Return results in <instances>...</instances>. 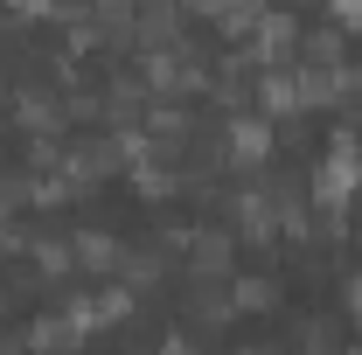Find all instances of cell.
Returning <instances> with one entry per match:
<instances>
[{"label": "cell", "mask_w": 362, "mask_h": 355, "mask_svg": "<svg viewBox=\"0 0 362 355\" xmlns=\"http://www.w3.org/2000/svg\"><path fill=\"white\" fill-rule=\"evenodd\" d=\"M356 195H362V139L341 126V133L327 139L320 168H314V202L327 209V216H341V209H349Z\"/></svg>", "instance_id": "cell-1"}, {"label": "cell", "mask_w": 362, "mask_h": 355, "mask_svg": "<svg viewBox=\"0 0 362 355\" xmlns=\"http://www.w3.org/2000/svg\"><path fill=\"white\" fill-rule=\"evenodd\" d=\"M223 161L230 168H265L272 161V119L265 112H230V126H223Z\"/></svg>", "instance_id": "cell-2"}, {"label": "cell", "mask_w": 362, "mask_h": 355, "mask_svg": "<svg viewBox=\"0 0 362 355\" xmlns=\"http://www.w3.org/2000/svg\"><path fill=\"white\" fill-rule=\"evenodd\" d=\"M146 84H153V91H195V84H202V56H195L188 42L146 49Z\"/></svg>", "instance_id": "cell-3"}, {"label": "cell", "mask_w": 362, "mask_h": 355, "mask_svg": "<svg viewBox=\"0 0 362 355\" xmlns=\"http://www.w3.org/2000/svg\"><path fill=\"white\" fill-rule=\"evenodd\" d=\"M70 258H77V272H90V279H112V272L126 265V244H119L112 230H77V237H70Z\"/></svg>", "instance_id": "cell-4"}, {"label": "cell", "mask_w": 362, "mask_h": 355, "mask_svg": "<svg viewBox=\"0 0 362 355\" xmlns=\"http://www.w3.org/2000/svg\"><path fill=\"white\" fill-rule=\"evenodd\" d=\"M90 334L70 320V313H42V320H28V355H77Z\"/></svg>", "instance_id": "cell-5"}, {"label": "cell", "mask_w": 362, "mask_h": 355, "mask_svg": "<svg viewBox=\"0 0 362 355\" xmlns=\"http://www.w3.org/2000/svg\"><path fill=\"white\" fill-rule=\"evenodd\" d=\"M272 307H279L272 272H230V313H272Z\"/></svg>", "instance_id": "cell-6"}, {"label": "cell", "mask_w": 362, "mask_h": 355, "mask_svg": "<svg viewBox=\"0 0 362 355\" xmlns=\"http://www.w3.org/2000/svg\"><path fill=\"white\" fill-rule=\"evenodd\" d=\"M28 258L42 279H77V258H70V237H35L28 244Z\"/></svg>", "instance_id": "cell-7"}, {"label": "cell", "mask_w": 362, "mask_h": 355, "mask_svg": "<svg viewBox=\"0 0 362 355\" xmlns=\"http://www.w3.org/2000/svg\"><path fill=\"white\" fill-rule=\"evenodd\" d=\"M223 35H258V21H265V7H202Z\"/></svg>", "instance_id": "cell-8"}, {"label": "cell", "mask_w": 362, "mask_h": 355, "mask_svg": "<svg viewBox=\"0 0 362 355\" xmlns=\"http://www.w3.org/2000/svg\"><path fill=\"white\" fill-rule=\"evenodd\" d=\"M293 334H300V355H334V320H320V313H307Z\"/></svg>", "instance_id": "cell-9"}, {"label": "cell", "mask_w": 362, "mask_h": 355, "mask_svg": "<svg viewBox=\"0 0 362 355\" xmlns=\"http://www.w3.org/2000/svg\"><path fill=\"white\" fill-rule=\"evenodd\" d=\"M341 307H349V320H362V272L341 279Z\"/></svg>", "instance_id": "cell-10"}, {"label": "cell", "mask_w": 362, "mask_h": 355, "mask_svg": "<svg viewBox=\"0 0 362 355\" xmlns=\"http://www.w3.org/2000/svg\"><path fill=\"white\" fill-rule=\"evenodd\" d=\"M160 355H202V349H195V334H181V327H175V334L160 342Z\"/></svg>", "instance_id": "cell-11"}, {"label": "cell", "mask_w": 362, "mask_h": 355, "mask_svg": "<svg viewBox=\"0 0 362 355\" xmlns=\"http://www.w3.org/2000/svg\"><path fill=\"white\" fill-rule=\"evenodd\" d=\"M237 355H293V349H237Z\"/></svg>", "instance_id": "cell-12"}, {"label": "cell", "mask_w": 362, "mask_h": 355, "mask_svg": "<svg viewBox=\"0 0 362 355\" xmlns=\"http://www.w3.org/2000/svg\"><path fill=\"white\" fill-rule=\"evenodd\" d=\"M0 313H7V293H0Z\"/></svg>", "instance_id": "cell-13"}, {"label": "cell", "mask_w": 362, "mask_h": 355, "mask_svg": "<svg viewBox=\"0 0 362 355\" xmlns=\"http://www.w3.org/2000/svg\"><path fill=\"white\" fill-rule=\"evenodd\" d=\"M0 355H21V349H0Z\"/></svg>", "instance_id": "cell-14"}, {"label": "cell", "mask_w": 362, "mask_h": 355, "mask_svg": "<svg viewBox=\"0 0 362 355\" xmlns=\"http://www.w3.org/2000/svg\"><path fill=\"white\" fill-rule=\"evenodd\" d=\"M349 355H362V342H356V349H349Z\"/></svg>", "instance_id": "cell-15"}]
</instances>
